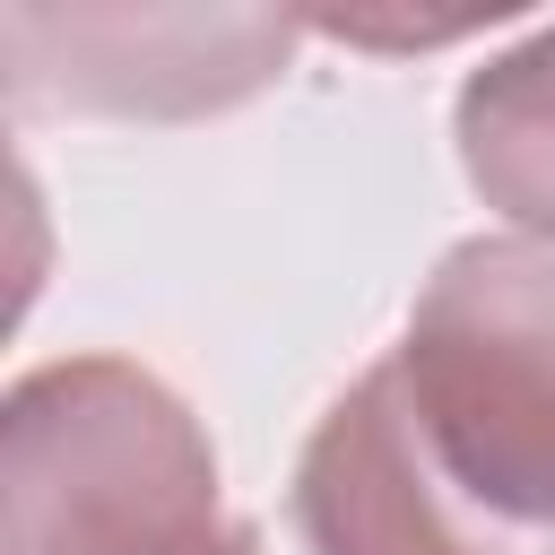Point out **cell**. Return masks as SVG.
Returning <instances> with one entry per match:
<instances>
[{"label": "cell", "instance_id": "obj_6", "mask_svg": "<svg viewBox=\"0 0 555 555\" xmlns=\"http://www.w3.org/2000/svg\"><path fill=\"white\" fill-rule=\"evenodd\" d=\"M191 555H260V538H251L243 520H225V529H217L208 546H191Z\"/></svg>", "mask_w": 555, "mask_h": 555}, {"label": "cell", "instance_id": "obj_5", "mask_svg": "<svg viewBox=\"0 0 555 555\" xmlns=\"http://www.w3.org/2000/svg\"><path fill=\"white\" fill-rule=\"evenodd\" d=\"M451 139L468 191L529 243H555V26H529L460 78Z\"/></svg>", "mask_w": 555, "mask_h": 555}, {"label": "cell", "instance_id": "obj_1", "mask_svg": "<svg viewBox=\"0 0 555 555\" xmlns=\"http://www.w3.org/2000/svg\"><path fill=\"white\" fill-rule=\"evenodd\" d=\"M225 529L208 425L130 356H52L0 399V555H191Z\"/></svg>", "mask_w": 555, "mask_h": 555}, {"label": "cell", "instance_id": "obj_3", "mask_svg": "<svg viewBox=\"0 0 555 555\" xmlns=\"http://www.w3.org/2000/svg\"><path fill=\"white\" fill-rule=\"evenodd\" d=\"M295 35L278 9H0L9 104L113 121L225 113L286 69Z\"/></svg>", "mask_w": 555, "mask_h": 555}, {"label": "cell", "instance_id": "obj_2", "mask_svg": "<svg viewBox=\"0 0 555 555\" xmlns=\"http://www.w3.org/2000/svg\"><path fill=\"white\" fill-rule=\"evenodd\" d=\"M390 356L451 477L494 520L555 538V243H451Z\"/></svg>", "mask_w": 555, "mask_h": 555}, {"label": "cell", "instance_id": "obj_4", "mask_svg": "<svg viewBox=\"0 0 555 555\" xmlns=\"http://www.w3.org/2000/svg\"><path fill=\"white\" fill-rule=\"evenodd\" d=\"M295 529L312 555H555V538L494 520L451 477V460L416 425L399 356L356 373L304 434Z\"/></svg>", "mask_w": 555, "mask_h": 555}]
</instances>
